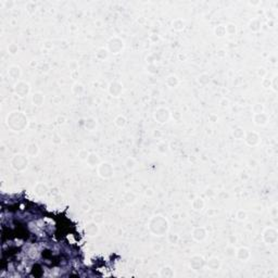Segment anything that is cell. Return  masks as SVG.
Listing matches in <instances>:
<instances>
[{
    "instance_id": "5b68a950",
    "label": "cell",
    "mask_w": 278,
    "mask_h": 278,
    "mask_svg": "<svg viewBox=\"0 0 278 278\" xmlns=\"http://www.w3.org/2000/svg\"><path fill=\"white\" fill-rule=\"evenodd\" d=\"M98 173L101 177L110 178L112 175H113V169H112L111 164H109V163H102V164L99 166Z\"/></svg>"
},
{
    "instance_id": "d590c367",
    "label": "cell",
    "mask_w": 278,
    "mask_h": 278,
    "mask_svg": "<svg viewBox=\"0 0 278 278\" xmlns=\"http://www.w3.org/2000/svg\"><path fill=\"white\" fill-rule=\"evenodd\" d=\"M253 110H254V112H255L256 114L258 113H262V111H263V107L261 105H256L255 107L253 108Z\"/></svg>"
},
{
    "instance_id": "e0dca14e",
    "label": "cell",
    "mask_w": 278,
    "mask_h": 278,
    "mask_svg": "<svg viewBox=\"0 0 278 278\" xmlns=\"http://www.w3.org/2000/svg\"><path fill=\"white\" fill-rule=\"evenodd\" d=\"M86 231L89 236H95L98 233V226L95 223H89L86 227Z\"/></svg>"
},
{
    "instance_id": "2e32d148",
    "label": "cell",
    "mask_w": 278,
    "mask_h": 278,
    "mask_svg": "<svg viewBox=\"0 0 278 278\" xmlns=\"http://www.w3.org/2000/svg\"><path fill=\"white\" fill-rule=\"evenodd\" d=\"M267 122V116L264 113H258L254 116V123L256 125H264Z\"/></svg>"
},
{
    "instance_id": "484cf974",
    "label": "cell",
    "mask_w": 278,
    "mask_h": 278,
    "mask_svg": "<svg viewBox=\"0 0 278 278\" xmlns=\"http://www.w3.org/2000/svg\"><path fill=\"white\" fill-rule=\"evenodd\" d=\"M115 124L118 125V127H124L125 124H126V120H125V118H123V116H118V118H116V120H115Z\"/></svg>"
},
{
    "instance_id": "277c9868",
    "label": "cell",
    "mask_w": 278,
    "mask_h": 278,
    "mask_svg": "<svg viewBox=\"0 0 278 278\" xmlns=\"http://www.w3.org/2000/svg\"><path fill=\"white\" fill-rule=\"evenodd\" d=\"M189 265H190V267H191L192 271L200 272V271H202L203 267H204L205 261L201 255H195V256H192V258L190 259Z\"/></svg>"
},
{
    "instance_id": "e575fe53",
    "label": "cell",
    "mask_w": 278,
    "mask_h": 278,
    "mask_svg": "<svg viewBox=\"0 0 278 278\" xmlns=\"http://www.w3.org/2000/svg\"><path fill=\"white\" fill-rule=\"evenodd\" d=\"M134 164H135V161H134L133 159H128V160L126 161V166L128 167V169H133Z\"/></svg>"
},
{
    "instance_id": "1f68e13d",
    "label": "cell",
    "mask_w": 278,
    "mask_h": 278,
    "mask_svg": "<svg viewBox=\"0 0 278 278\" xmlns=\"http://www.w3.org/2000/svg\"><path fill=\"white\" fill-rule=\"evenodd\" d=\"M246 217H247V213L243 211H239L238 213H237V218H238L239 220H246Z\"/></svg>"
},
{
    "instance_id": "4dcf8cb0",
    "label": "cell",
    "mask_w": 278,
    "mask_h": 278,
    "mask_svg": "<svg viewBox=\"0 0 278 278\" xmlns=\"http://www.w3.org/2000/svg\"><path fill=\"white\" fill-rule=\"evenodd\" d=\"M86 126H87V128H89V129H94L95 126H96V122H95L94 118H89L88 122L86 123Z\"/></svg>"
},
{
    "instance_id": "603a6c76",
    "label": "cell",
    "mask_w": 278,
    "mask_h": 278,
    "mask_svg": "<svg viewBox=\"0 0 278 278\" xmlns=\"http://www.w3.org/2000/svg\"><path fill=\"white\" fill-rule=\"evenodd\" d=\"M166 83L169 87H175V86H177V84H178V79L176 76H169V77L167 78Z\"/></svg>"
},
{
    "instance_id": "74e56055",
    "label": "cell",
    "mask_w": 278,
    "mask_h": 278,
    "mask_svg": "<svg viewBox=\"0 0 278 278\" xmlns=\"http://www.w3.org/2000/svg\"><path fill=\"white\" fill-rule=\"evenodd\" d=\"M159 150H160L161 152H164L167 150V145L166 143H160L159 145Z\"/></svg>"
},
{
    "instance_id": "8992f818",
    "label": "cell",
    "mask_w": 278,
    "mask_h": 278,
    "mask_svg": "<svg viewBox=\"0 0 278 278\" xmlns=\"http://www.w3.org/2000/svg\"><path fill=\"white\" fill-rule=\"evenodd\" d=\"M154 118L159 123H165L169 118V111L165 108H160L154 113Z\"/></svg>"
},
{
    "instance_id": "52a82bcc",
    "label": "cell",
    "mask_w": 278,
    "mask_h": 278,
    "mask_svg": "<svg viewBox=\"0 0 278 278\" xmlns=\"http://www.w3.org/2000/svg\"><path fill=\"white\" fill-rule=\"evenodd\" d=\"M124 47V44L120 38H113L109 41V49L113 53H118Z\"/></svg>"
},
{
    "instance_id": "7c38bea8",
    "label": "cell",
    "mask_w": 278,
    "mask_h": 278,
    "mask_svg": "<svg viewBox=\"0 0 278 278\" xmlns=\"http://www.w3.org/2000/svg\"><path fill=\"white\" fill-rule=\"evenodd\" d=\"M207 265L211 271H218L220 267V261L217 258H211L207 261Z\"/></svg>"
},
{
    "instance_id": "d4e9b609",
    "label": "cell",
    "mask_w": 278,
    "mask_h": 278,
    "mask_svg": "<svg viewBox=\"0 0 278 278\" xmlns=\"http://www.w3.org/2000/svg\"><path fill=\"white\" fill-rule=\"evenodd\" d=\"M215 34H216V36H218V37H223V36L226 34V28H225L224 26H218L217 28L215 29Z\"/></svg>"
},
{
    "instance_id": "8d00e7d4",
    "label": "cell",
    "mask_w": 278,
    "mask_h": 278,
    "mask_svg": "<svg viewBox=\"0 0 278 278\" xmlns=\"http://www.w3.org/2000/svg\"><path fill=\"white\" fill-rule=\"evenodd\" d=\"M227 32H228L229 34H234L235 32H236V27L234 26V25H228V26H227V29H226Z\"/></svg>"
},
{
    "instance_id": "30bf717a",
    "label": "cell",
    "mask_w": 278,
    "mask_h": 278,
    "mask_svg": "<svg viewBox=\"0 0 278 278\" xmlns=\"http://www.w3.org/2000/svg\"><path fill=\"white\" fill-rule=\"evenodd\" d=\"M109 91L110 94L112 95L113 97H118L121 95V92L123 91V86L118 82H114L110 85L109 87Z\"/></svg>"
},
{
    "instance_id": "f35d334b",
    "label": "cell",
    "mask_w": 278,
    "mask_h": 278,
    "mask_svg": "<svg viewBox=\"0 0 278 278\" xmlns=\"http://www.w3.org/2000/svg\"><path fill=\"white\" fill-rule=\"evenodd\" d=\"M169 241L172 243H176L178 241V236L177 235H174V236H169Z\"/></svg>"
},
{
    "instance_id": "83f0119b",
    "label": "cell",
    "mask_w": 278,
    "mask_h": 278,
    "mask_svg": "<svg viewBox=\"0 0 278 278\" xmlns=\"http://www.w3.org/2000/svg\"><path fill=\"white\" fill-rule=\"evenodd\" d=\"M135 195L131 194V192H127L126 196H125V200H126L127 203H133L135 201Z\"/></svg>"
},
{
    "instance_id": "836d02e7",
    "label": "cell",
    "mask_w": 278,
    "mask_h": 278,
    "mask_svg": "<svg viewBox=\"0 0 278 278\" xmlns=\"http://www.w3.org/2000/svg\"><path fill=\"white\" fill-rule=\"evenodd\" d=\"M9 51H10V53H12V54L16 53V51H18V47H16L14 44H12L11 46L9 47Z\"/></svg>"
},
{
    "instance_id": "9c48e42d",
    "label": "cell",
    "mask_w": 278,
    "mask_h": 278,
    "mask_svg": "<svg viewBox=\"0 0 278 278\" xmlns=\"http://www.w3.org/2000/svg\"><path fill=\"white\" fill-rule=\"evenodd\" d=\"M14 90H15V92L18 94V96L25 97L29 91V85L25 82H19L18 84L15 85Z\"/></svg>"
},
{
    "instance_id": "ffe728a7",
    "label": "cell",
    "mask_w": 278,
    "mask_h": 278,
    "mask_svg": "<svg viewBox=\"0 0 278 278\" xmlns=\"http://www.w3.org/2000/svg\"><path fill=\"white\" fill-rule=\"evenodd\" d=\"M203 207H204V202H203V200L202 199H200V198L195 199L194 202H192V207H194L196 211H200V210H202Z\"/></svg>"
},
{
    "instance_id": "3957f363",
    "label": "cell",
    "mask_w": 278,
    "mask_h": 278,
    "mask_svg": "<svg viewBox=\"0 0 278 278\" xmlns=\"http://www.w3.org/2000/svg\"><path fill=\"white\" fill-rule=\"evenodd\" d=\"M27 163H28L27 159L24 156H22V154H16L11 160L12 167L14 169H16V171H24L27 167Z\"/></svg>"
},
{
    "instance_id": "f1b7e54d",
    "label": "cell",
    "mask_w": 278,
    "mask_h": 278,
    "mask_svg": "<svg viewBox=\"0 0 278 278\" xmlns=\"http://www.w3.org/2000/svg\"><path fill=\"white\" fill-rule=\"evenodd\" d=\"M73 91L75 92V94L77 95H80L84 91V88H83V86L80 84H76L75 86L73 87Z\"/></svg>"
},
{
    "instance_id": "7402d4cb",
    "label": "cell",
    "mask_w": 278,
    "mask_h": 278,
    "mask_svg": "<svg viewBox=\"0 0 278 278\" xmlns=\"http://www.w3.org/2000/svg\"><path fill=\"white\" fill-rule=\"evenodd\" d=\"M27 153L29 156H36L38 153V147L36 143H31L27 148Z\"/></svg>"
},
{
    "instance_id": "44dd1931",
    "label": "cell",
    "mask_w": 278,
    "mask_h": 278,
    "mask_svg": "<svg viewBox=\"0 0 278 278\" xmlns=\"http://www.w3.org/2000/svg\"><path fill=\"white\" fill-rule=\"evenodd\" d=\"M33 103L36 105H41L42 102H44V96H42L40 92H36V94H34L33 96Z\"/></svg>"
},
{
    "instance_id": "ba28073f",
    "label": "cell",
    "mask_w": 278,
    "mask_h": 278,
    "mask_svg": "<svg viewBox=\"0 0 278 278\" xmlns=\"http://www.w3.org/2000/svg\"><path fill=\"white\" fill-rule=\"evenodd\" d=\"M263 238H264V241L266 243H275L277 241V231L273 228H268L264 231L263 234Z\"/></svg>"
},
{
    "instance_id": "7a4b0ae2",
    "label": "cell",
    "mask_w": 278,
    "mask_h": 278,
    "mask_svg": "<svg viewBox=\"0 0 278 278\" xmlns=\"http://www.w3.org/2000/svg\"><path fill=\"white\" fill-rule=\"evenodd\" d=\"M149 228L154 235L162 236V235H164L165 233L169 230V223H167V220H165L163 216H161V215L154 216V217L150 220Z\"/></svg>"
},
{
    "instance_id": "f546056e",
    "label": "cell",
    "mask_w": 278,
    "mask_h": 278,
    "mask_svg": "<svg viewBox=\"0 0 278 278\" xmlns=\"http://www.w3.org/2000/svg\"><path fill=\"white\" fill-rule=\"evenodd\" d=\"M234 136L236 138H238V139H240V138H242L243 136H245V131H243L241 128H238L234 131Z\"/></svg>"
},
{
    "instance_id": "5bb4252c",
    "label": "cell",
    "mask_w": 278,
    "mask_h": 278,
    "mask_svg": "<svg viewBox=\"0 0 278 278\" xmlns=\"http://www.w3.org/2000/svg\"><path fill=\"white\" fill-rule=\"evenodd\" d=\"M237 258L241 261H247L250 258V252L247 248H240L237 251Z\"/></svg>"
},
{
    "instance_id": "ac0fdd59",
    "label": "cell",
    "mask_w": 278,
    "mask_h": 278,
    "mask_svg": "<svg viewBox=\"0 0 278 278\" xmlns=\"http://www.w3.org/2000/svg\"><path fill=\"white\" fill-rule=\"evenodd\" d=\"M8 73H9L10 77L19 78L21 76V70H20V67H18V66H11L9 69V71H8Z\"/></svg>"
},
{
    "instance_id": "cb8c5ba5",
    "label": "cell",
    "mask_w": 278,
    "mask_h": 278,
    "mask_svg": "<svg viewBox=\"0 0 278 278\" xmlns=\"http://www.w3.org/2000/svg\"><path fill=\"white\" fill-rule=\"evenodd\" d=\"M36 191L40 195H44V194H46V191H47V187H46L44 184H38L37 186H36Z\"/></svg>"
},
{
    "instance_id": "d6a6232c",
    "label": "cell",
    "mask_w": 278,
    "mask_h": 278,
    "mask_svg": "<svg viewBox=\"0 0 278 278\" xmlns=\"http://www.w3.org/2000/svg\"><path fill=\"white\" fill-rule=\"evenodd\" d=\"M199 82H200L201 84H207V83L209 82V76L207 75H201L200 77H199Z\"/></svg>"
},
{
    "instance_id": "8fae6325",
    "label": "cell",
    "mask_w": 278,
    "mask_h": 278,
    "mask_svg": "<svg viewBox=\"0 0 278 278\" xmlns=\"http://www.w3.org/2000/svg\"><path fill=\"white\" fill-rule=\"evenodd\" d=\"M192 237L198 241L203 240V239L207 237V230H205V228H203V227H198V228L195 229L194 233H192Z\"/></svg>"
},
{
    "instance_id": "4fadbf2b",
    "label": "cell",
    "mask_w": 278,
    "mask_h": 278,
    "mask_svg": "<svg viewBox=\"0 0 278 278\" xmlns=\"http://www.w3.org/2000/svg\"><path fill=\"white\" fill-rule=\"evenodd\" d=\"M160 276L163 278H173L175 276V272L172 267L165 266L160 271Z\"/></svg>"
},
{
    "instance_id": "6da1fadb",
    "label": "cell",
    "mask_w": 278,
    "mask_h": 278,
    "mask_svg": "<svg viewBox=\"0 0 278 278\" xmlns=\"http://www.w3.org/2000/svg\"><path fill=\"white\" fill-rule=\"evenodd\" d=\"M7 124L11 129L14 131L23 130L28 124L27 118L22 113V112H12L8 115L7 118Z\"/></svg>"
},
{
    "instance_id": "4316f807",
    "label": "cell",
    "mask_w": 278,
    "mask_h": 278,
    "mask_svg": "<svg viewBox=\"0 0 278 278\" xmlns=\"http://www.w3.org/2000/svg\"><path fill=\"white\" fill-rule=\"evenodd\" d=\"M97 57L99 59H105L108 57V51L105 49H99V51L97 52Z\"/></svg>"
},
{
    "instance_id": "9a60e30c",
    "label": "cell",
    "mask_w": 278,
    "mask_h": 278,
    "mask_svg": "<svg viewBox=\"0 0 278 278\" xmlns=\"http://www.w3.org/2000/svg\"><path fill=\"white\" fill-rule=\"evenodd\" d=\"M246 140H247V143H249L250 146H254L256 145V143H259V136L258 134L255 133H249L247 136V138H246Z\"/></svg>"
},
{
    "instance_id": "ab89813d",
    "label": "cell",
    "mask_w": 278,
    "mask_h": 278,
    "mask_svg": "<svg viewBox=\"0 0 278 278\" xmlns=\"http://www.w3.org/2000/svg\"><path fill=\"white\" fill-rule=\"evenodd\" d=\"M79 156H80V159H86V160H87V158H88L87 156H89V154L87 153V152H85V151H82V152H80Z\"/></svg>"
},
{
    "instance_id": "d6986e66",
    "label": "cell",
    "mask_w": 278,
    "mask_h": 278,
    "mask_svg": "<svg viewBox=\"0 0 278 278\" xmlns=\"http://www.w3.org/2000/svg\"><path fill=\"white\" fill-rule=\"evenodd\" d=\"M87 162H88V164L90 165V166H95V165L99 163L98 156L95 154V153H90L88 156V158H87Z\"/></svg>"
}]
</instances>
